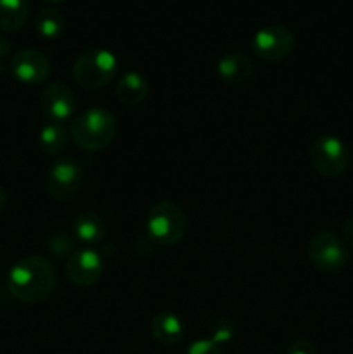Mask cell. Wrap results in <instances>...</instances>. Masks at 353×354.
<instances>
[{
  "mask_svg": "<svg viewBox=\"0 0 353 354\" xmlns=\"http://www.w3.org/2000/svg\"><path fill=\"white\" fill-rule=\"evenodd\" d=\"M57 272L44 256H26L7 273V290L16 301L37 304L47 299L55 289Z\"/></svg>",
  "mask_w": 353,
  "mask_h": 354,
  "instance_id": "obj_1",
  "label": "cell"
},
{
  "mask_svg": "<svg viewBox=\"0 0 353 354\" xmlns=\"http://www.w3.org/2000/svg\"><path fill=\"white\" fill-rule=\"evenodd\" d=\"M118 131L116 118L104 107H89L73 120L69 135L80 149L99 152L111 145Z\"/></svg>",
  "mask_w": 353,
  "mask_h": 354,
  "instance_id": "obj_2",
  "label": "cell"
},
{
  "mask_svg": "<svg viewBox=\"0 0 353 354\" xmlns=\"http://www.w3.org/2000/svg\"><path fill=\"white\" fill-rule=\"evenodd\" d=\"M187 218L182 207L173 201H159L149 209L145 235L156 245H175L185 237Z\"/></svg>",
  "mask_w": 353,
  "mask_h": 354,
  "instance_id": "obj_3",
  "label": "cell"
},
{
  "mask_svg": "<svg viewBox=\"0 0 353 354\" xmlns=\"http://www.w3.org/2000/svg\"><path fill=\"white\" fill-rule=\"evenodd\" d=\"M118 73L116 55L106 48L85 50L73 64V80L85 90L106 86Z\"/></svg>",
  "mask_w": 353,
  "mask_h": 354,
  "instance_id": "obj_4",
  "label": "cell"
},
{
  "mask_svg": "<svg viewBox=\"0 0 353 354\" xmlns=\"http://www.w3.org/2000/svg\"><path fill=\"white\" fill-rule=\"evenodd\" d=\"M310 162L318 175L336 178L348 168V147L336 135H320L310 147Z\"/></svg>",
  "mask_w": 353,
  "mask_h": 354,
  "instance_id": "obj_5",
  "label": "cell"
},
{
  "mask_svg": "<svg viewBox=\"0 0 353 354\" xmlns=\"http://www.w3.org/2000/svg\"><path fill=\"white\" fill-rule=\"evenodd\" d=\"M308 258L315 270L325 275H332L345 268L348 261V249L338 235L324 230L311 237L308 244Z\"/></svg>",
  "mask_w": 353,
  "mask_h": 354,
  "instance_id": "obj_6",
  "label": "cell"
},
{
  "mask_svg": "<svg viewBox=\"0 0 353 354\" xmlns=\"http://www.w3.org/2000/svg\"><path fill=\"white\" fill-rule=\"evenodd\" d=\"M83 171L75 158H61L48 168L45 176L47 194L57 203L71 201L82 187Z\"/></svg>",
  "mask_w": 353,
  "mask_h": 354,
  "instance_id": "obj_7",
  "label": "cell"
},
{
  "mask_svg": "<svg viewBox=\"0 0 353 354\" xmlns=\"http://www.w3.org/2000/svg\"><path fill=\"white\" fill-rule=\"evenodd\" d=\"M251 48L262 61H280L293 52L294 33L282 24H270L256 31Z\"/></svg>",
  "mask_w": 353,
  "mask_h": 354,
  "instance_id": "obj_8",
  "label": "cell"
},
{
  "mask_svg": "<svg viewBox=\"0 0 353 354\" xmlns=\"http://www.w3.org/2000/svg\"><path fill=\"white\" fill-rule=\"evenodd\" d=\"M66 277L76 287H90L100 280L104 273V259L99 251L92 248L76 249L68 256L64 265Z\"/></svg>",
  "mask_w": 353,
  "mask_h": 354,
  "instance_id": "obj_9",
  "label": "cell"
},
{
  "mask_svg": "<svg viewBox=\"0 0 353 354\" xmlns=\"http://www.w3.org/2000/svg\"><path fill=\"white\" fill-rule=\"evenodd\" d=\"M10 73L24 85H40L51 75V61L44 52L23 48L10 59Z\"/></svg>",
  "mask_w": 353,
  "mask_h": 354,
  "instance_id": "obj_10",
  "label": "cell"
},
{
  "mask_svg": "<svg viewBox=\"0 0 353 354\" xmlns=\"http://www.w3.org/2000/svg\"><path fill=\"white\" fill-rule=\"evenodd\" d=\"M40 109L48 121L62 124L76 111L75 92L66 83H51L40 95Z\"/></svg>",
  "mask_w": 353,
  "mask_h": 354,
  "instance_id": "obj_11",
  "label": "cell"
},
{
  "mask_svg": "<svg viewBox=\"0 0 353 354\" xmlns=\"http://www.w3.org/2000/svg\"><path fill=\"white\" fill-rule=\"evenodd\" d=\"M151 334L159 344L176 346L185 337V325L179 315L172 311H159L151 320Z\"/></svg>",
  "mask_w": 353,
  "mask_h": 354,
  "instance_id": "obj_12",
  "label": "cell"
},
{
  "mask_svg": "<svg viewBox=\"0 0 353 354\" xmlns=\"http://www.w3.org/2000/svg\"><path fill=\"white\" fill-rule=\"evenodd\" d=\"M253 71H255V66H253L251 59L241 52L225 54L217 64L218 76L227 85H242V83L249 82Z\"/></svg>",
  "mask_w": 353,
  "mask_h": 354,
  "instance_id": "obj_13",
  "label": "cell"
},
{
  "mask_svg": "<svg viewBox=\"0 0 353 354\" xmlns=\"http://www.w3.org/2000/svg\"><path fill=\"white\" fill-rule=\"evenodd\" d=\"M149 93V83L144 75L137 71L125 73L116 85V99L121 106L135 107L144 102Z\"/></svg>",
  "mask_w": 353,
  "mask_h": 354,
  "instance_id": "obj_14",
  "label": "cell"
},
{
  "mask_svg": "<svg viewBox=\"0 0 353 354\" xmlns=\"http://www.w3.org/2000/svg\"><path fill=\"white\" fill-rule=\"evenodd\" d=\"M104 234H106V227H104L102 218L93 211L80 213L73 221V235L80 244L87 248L99 244L104 239Z\"/></svg>",
  "mask_w": 353,
  "mask_h": 354,
  "instance_id": "obj_15",
  "label": "cell"
},
{
  "mask_svg": "<svg viewBox=\"0 0 353 354\" xmlns=\"http://www.w3.org/2000/svg\"><path fill=\"white\" fill-rule=\"evenodd\" d=\"M30 6L28 0H0V31L16 33L26 24Z\"/></svg>",
  "mask_w": 353,
  "mask_h": 354,
  "instance_id": "obj_16",
  "label": "cell"
},
{
  "mask_svg": "<svg viewBox=\"0 0 353 354\" xmlns=\"http://www.w3.org/2000/svg\"><path fill=\"white\" fill-rule=\"evenodd\" d=\"M35 30L45 40H55L66 30V17L54 7H44L35 16Z\"/></svg>",
  "mask_w": 353,
  "mask_h": 354,
  "instance_id": "obj_17",
  "label": "cell"
},
{
  "mask_svg": "<svg viewBox=\"0 0 353 354\" xmlns=\"http://www.w3.org/2000/svg\"><path fill=\"white\" fill-rule=\"evenodd\" d=\"M38 144L44 154L47 156H57L68 145V131L61 123H47L42 127L40 133H38Z\"/></svg>",
  "mask_w": 353,
  "mask_h": 354,
  "instance_id": "obj_18",
  "label": "cell"
},
{
  "mask_svg": "<svg viewBox=\"0 0 353 354\" xmlns=\"http://www.w3.org/2000/svg\"><path fill=\"white\" fill-rule=\"evenodd\" d=\"M235 335V324L228 317H218L208 327V339L215 344L224 346L230 342Z\"/></svg>",
  "mask_w": 353,
  "mask_h": 354,
  "instance_id": "obj_19",
  "label": "cell"
},
{
  "mask_svg": "<svg viewBox=\"0 0 353 354\" xmlns=\"http://www.w3.org/2000/svg\"><path fill=\"white\" fill-rule=\"evenodd\" d=\"M76 242L78 241L75 239V235L59 230L47 239V249L55 258H64L66 254L71 256L76 251Z\"/></svg>",
  "mask_w": 353,
  "mask_h": 354,
  "instance_id": "obj_20",
  "label": "cell"
},
{
  "mask_svg": "<svg viewBox=\"0 0 353 354\" xmlns=\"http://www.w3.org/2000/svg\"><path fill=\"white\" fill-rule=\"evenodd\" d=\"M185 354H224L221 346L215 344L210 339H197L187 348Z\"/></svg>",
  "mask_w": 353,
  "mask_h": 354,
  "instance_id": "obj_21",
  "label": "cell"
},
{
  "mask_svg": "<svg viewBox=\"0 0 353 354\" xmlns=\"http://www.w3.org/2000/svg\"><path fill=\"white\" fill-rule=\"evenodd\" d=\"M286 354H317V348L308 339H296L287 346Z\"/></svg>",
  "mask_w": 353,
  "mask_h": 354,
  "instance_id": "obj_22",
  "label": "cell"
},
{
  "mask_svg": "<svg viewBox=\"0 0 353 354\" xmlns=\"http://www.w3.org/2000/svg\"><path fill=\"white\" fill-rule=\"evenodd\" d=\"M341 234V241L346 245V249H353V216L345 221Z\"/></svg>",
  "mask_w": 353,
  "mask_h": 354,
  "instance_id": "obj_23",
  "label": "cell"
},
{
  "mask_svg": "<svg viewBox=\"0 0 353 354\" xmlns=\"http://www.w3.org/2000/svg\"><path fill=\"white\" fill-rule=\"evenodd\" d=\"M9 52H10V40L2 33V31H0V59L6 57Z\"/></svg>",
  "mask_w": 353,
  "mask_h": 354,
  "instance_id": "obj_24",
  "label": "cell"
},
{
  "mask_svg": "<svg viewBox=\"0 0 353 354\" xmlns=\"http://www.w3.org/2000/svg\"><path fill=\"white\" fill-rule=\"evenodd\" d=\"M6 203H7V194H6V190H3V187L0 185V211L6 207Z\"/></svg>",
  "mask_w": 353,
  "mask_h": 354,
  "instance_id": "obj_25",
  "label": "cell"
},
{
  "mask_svg": "<svg viewBox=\"0 0 353 354\" xmlns=\"http://www.w3.org/2000/svg\"><path fill=\"white\" fill-rule=\"evenodd\" d=\"M47 3H59V2H64V0H44Z\"/></svg>",
  "mask_w": 353,
  "mask_h": 354,
  "instance_id": "obj_26",
  "label": "cell"
}]
</instances>
